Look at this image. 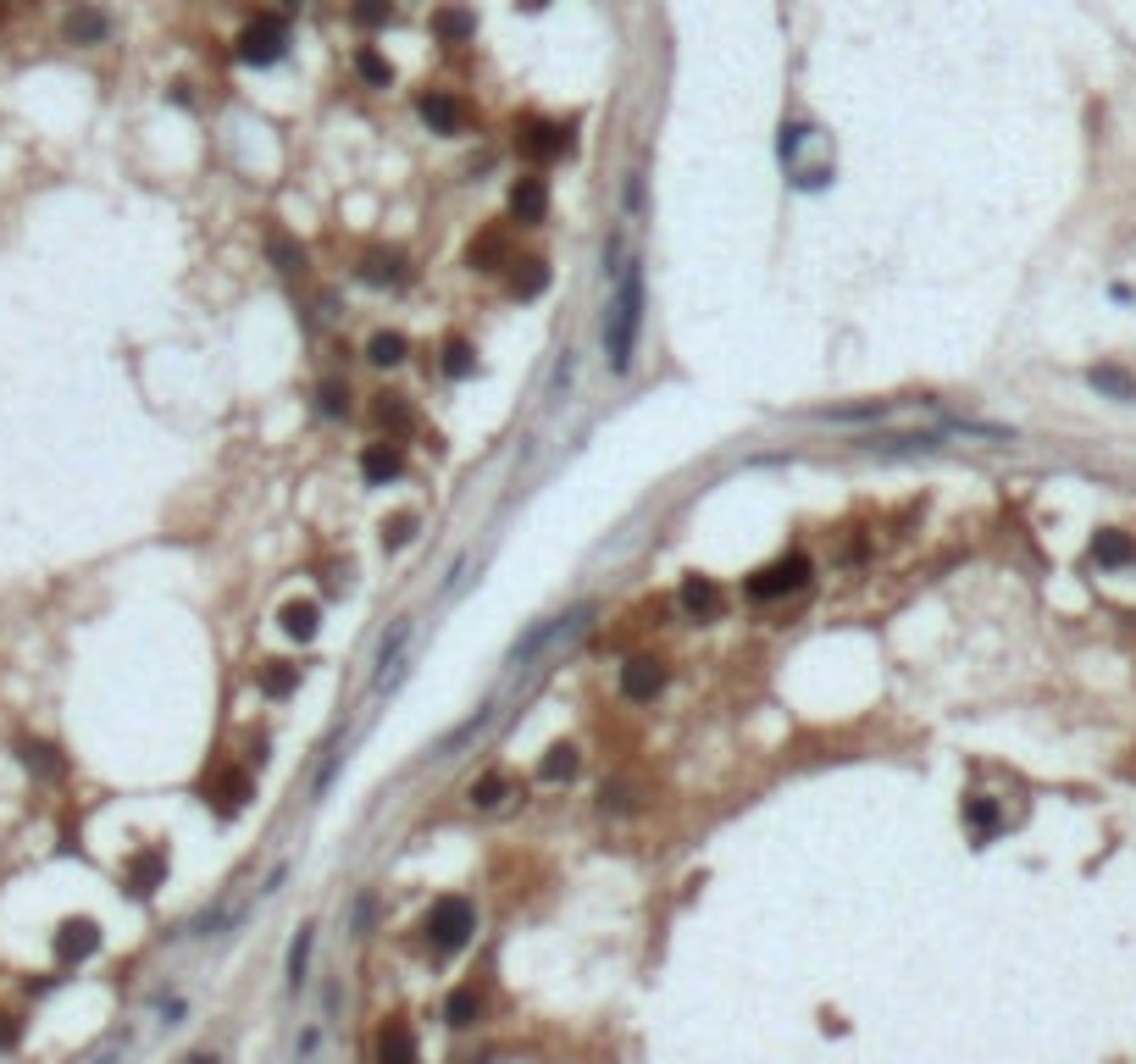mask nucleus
I'll list each match as a JSON object with an SVG mask.
<instances>
[{"instance_id": "f257e3e1", "label": "nucleus", "mask_w": 1136, "mask_h": 1064, "mask_svg": "<svg viewBox=\"0 0 1136 1064\" xmlns=\"http://www.w3.org/2000/svg\"><path fill=\"white\" fill-rule=\"evenodd\" d=\"M638 333H643V261H627L616 272V294H610V316H604V355H610L616 378H627L638 361Z\"/></svg>"}, {"instance_id": "f03ea898", "label": "nucleus", "mask_w": 1136, "mask_h": 1064, "mask_svg": "<svg viewBox=\"0 0 1136 1064\" xmlns=\"http://www.w3.org/2000/svg\"><path fill=\"white\" fill-rule=\"evenodd\" d=\"M472 931H477V909H472V898H461V893L439 898V904L428 909V920H422V937H428L433 954H455V948H466Z\"/></svg>"}, {"instance_id": "7ed1b4c3", "label": "nucleus", "mask_w": 1136, "mask_h": 1064, "mask_svg": "<svg viewBox=\"0 0 1136 1064\" xmlns=\"http://www.w3.org/2000/svg\"><path fill=\"white\" fill-rule=\"evenodd\" d=\"M810 577H816V560L804 555V549H793V555H782V560H771V566H760L748 577V599L754 604H771V599H788V593H804L810 588Z\"/></svg>"}, {"instance_id": "20e7f679", "label": "nucleus", "mask_w": 1136, "mask_h": 1064, "mask_svg": "<svg viewBox=\"0 0 1136 1064\" xmlns=\"http://www.w3.org/2000/svg\"><path fill=\"white\" fill-rule=\"evenodd\" d=\"M283 51H288V23L283 18L261 12L255 23H244V34H239V62L244 67H272V62H283Z\"/></svg>"}, {"instance_id": "39448f33", "label": "nucleus", "mask_w": 1136, "mask_h": 1064, "mask_svg": "<svg viewBox=\"0 0 1136 1064\" xmlns=\"http://www.w3.org/2000/svg\"><path fill=\"white\" fill-rule=\"evenodd\" d=\"M355 277H360V283H371V288H406V283L417 277V266H411V255H406V250L371 244V250L355 261Z\"/></svg>"}, {"instance_id": "423d86ee", "label": "nucleus", "mask_w": 1136, "mask_h": 1064, "mask_svg": "<svg viewBox=\"0 0 1136 1064\" xmlns=\"http://www.w3.org/2000/svg\"><path fill=\"white\" fill-rule=\"evenodd\" d=\"M200 793H206V804L228 821V815H239L250 799H255V782H250V771H239V766H222V771H211L206 782H200Z\"/></svg>"}, {"instance_id": "0eeeda50", "label": "nucleus", "mask_w": 1136, "mask_h": 1064, "mask_svg": "<svg viewBox=\"0 0 1136 1064\" xmlns=\"http://www.w3.org/2000/svg\"><path fill=\"white\" fill-rule=\"evenodd\" d=\"M665 682H671V671L660 654H632L621 665V698H632V704H654L665 693Z\"/></svg>"}, {"instance_id": "6e6552de", "label": "nucleus", "mask_w": 1136, "mask_h": 1064, "mask_svg": "<svg viewBox=\"0 0 1136 1064\" xmlns=\"http://www.w3.org/2000/svg\"><path fill=\"white\" fill-rule=\"evenodd\" d=\"M516 150H522L527 161H555V156H566V150H571V134H566L560 123L522 117V123H516Z\"/></svg>"}, {"instance_id": "1a4fd4ad", "label": "nucleus", "mask_w": 1136, "mask_h": 1064, "mask_svg": "<svg viewBox=\"0 0 1136 1064\" xmlns=\"http://www.w3.org/2000/svg\"><path fill=\"white\" fill-rule=\"evenodd\" d=\"M167 871H172V865H167V849L150 843V849H139V854L123 860V893H128V898H150L156 887H167Z\"/></svg>"}, {"instance_id": "9d476101", "label": "nucleus", "mask_w": 1136, "mask_h": 1064, "mask_svg": "<svg viewBox=\"0 0 1136 1064\" xmlns=\"http://www.w3.org/2000/svg\"><path fill=\"white\" fill-rule=\"evenodd\" d=\"M51 948H56V965H84V959H95V954H101V920H90V915L62 920L56 937H51Z\"/></svg>"}, {"instance_id": "9b49d317", "label": "nucleus", "mask_w": 1136, "mask_h": 1064, "mask_svg": "<svg viewBox=\"0 0 1136 1064\" xmlns=\"http://www.w3.org/2000/svg\"><path fill=\"white\" fill-rule=\"evenodd\" d=\"M400 472H406V450H400V439H377V444L360 450V477H366L371 488H389Z\"/></svg>"}, {"instance_id": "f8f14e48", "label": "nucleus", "mask_w": 1136, "mask_h": 1064, "mask_svg": "<svg viewBox=\"0 0 1136 1064\" xmlns=\"http://www.w3.org/2000/svg\"><path fill=\"white\" fill-rule=\"evenodd\" d=\"M511 217H516L522 228H533V222L549 217V183H544L538 172H522V178L511 183Z\"/></svg>"}, {"instance_id": "ddd939ff", "label": "nucleus", "mask_w": 1136, "mask_h": 1064, "mask_svg": "<svg viewBox=\"0 0 1136 1064\" xmlns=\"http://www.w3.org/2000/svg\"><path fill=\"white\" fill-rule=\"evenodd\" d=\"M516 255H511V233L505 228H483V233H472V244H466V266L472 272H505Z\"/></svg>"}, {"instance_id": "4468645a", "label": "nucleus", "mask_w": 1136, "mask_h": 1064, "mask_svg": "<svg viewBox=\"0 0 1136 1064\" xmlns=\"http://www.w3.org/2000/svg\"><path fill=\"white\" fill-rule=\"evenodd\" d=\"M682 610L693 615V621H720V610H726V593H720V582L715 577H682Z\"/></svg>"}, {"instance_id": "2eb2a0df", "label": "nucleus", "mask_w": 1136, "mask_h": 1064, "mask_svg": "<svg viewBox=\"0 0 1136 1064\" xmlns=\"http://www.w3.org/2000/svg\"><path fill=\"white\" fill-rule=\"evenodd\" d=\"M377 1064H422V1053H417V1031H411L400 1014L377 1025Z\"/></svg>"}, {"instance_id": "dca6fc26", "label": "nucleus", "mask_w": 1136, "mask_h": 1064, "mask_svg": "<svg viewBox=\"0 0 1136 1064\" xmlns=\"http://www.w3.org/2000/svg\"><path fill=\"white\" fill-rule=\"evenodd\" d=\"M417 117L433 128V134H461L466 128V112H461V101L455 95H444V89H433V95H422L417 101Z\"/></svg>"}, {"instance_id": "f3484780", "label": "nucleus", "mask_w": 1136, "mask_h": 1064, "mask_svg": "<svg viewBox=\"0 0 1136 1064\" xmlns=\"http://www.w3.org/2000/svg\"><path fill=\"white\" fill-rule=\"evenodd\" d=\"M371 422L377 428H389V439H400V433H411L417 428V411L406 405V394H371Z\"/></svg>"}, {"instance_id": "a211bd4d", "label": "nucleus", "mask_w": 1136, "mask_h": 1064, "mask_svg": "<svg viewBox=\"0 0 1136 1064\" xmlns=\"http://www.w3.org/2000/svg\"><path fill=\"white\" fill-rule=\"evenodd\" d=\"M505 272H511V299H538V294L549 288V266H544L538 255H522V261H511Z\"/></svg>"}, {"instance_id": "6ab92c4d", "label": "nucleus", "mask_w": 1136, "mask_h": 1064, "mask_svg": "<svg viewBox=\"0 0 1136 1064\" xmlns=\"http://www.w3.org/2000/svg\"><path fill=\"white\" fill-rule=\"evenodd\" d=\"M277 621H283V632H288V638L311 643V638L322 632V604H316V599H288Z\"/></svg>"}, {"instance_id": "aec40b11", "label": "nucleus", "mask_w": 1136, "mask_h": 1064, "mask_svg": "<svg viewBox=\"0 0 1136 1064\" xmlns=\"http://www.w3.org/2000/svg\"><path fill=\"white\" fill-rule=\"evenodd\" d=\"M255 687H261L266 698H288V693H299V665H288V660H261V665H255Z\"/></svg>"}, {"instance_id": "412c9836", "label": "nucleus", "mask_w": 1136, "mask_h": 1064, "mask_svg": "<svg viewBox=\"0 0 1136 1064\" xmlns=\"http://www.w3.org/2000/svg\"><path fill=\"white\" fill-rule=\"evenodd\" d=\"M1092 560H1097V566H1130V560H1136V538L1119 533V527H1103V533L1092 538Z\"/></svg>"}, {"instance_id": "4be33fe9", "label": "nucleus", "mask_w": 1136, "mask_h": 1064, "mask_svg": "<svg viewBox=\"0 0 1136 1064\" xmlns=\"http://www.w3.org/2000/svg\"><path fill=\"white\" fill-rule=\"evenodd\" d=\"M18 755H23V766H29L34 777H45V782H56V777L67 771L62 749H51V744H40V738H18Z\"/></svg>"}, {"instance_id": "5701e85b", "label": "nucleus", "mask_w": 1136, "mask_h": 1064, "mask_svg": "<svg viewBox=\"0 0 1136 1064\" xmlns=\"http://www.w3.org/2000/svg\"><path fill=\"white\" fill-rule=\"evenodd\" d=\"M433 34H439L444 45H461V40L477 34V12H466V7H439V12H433Z\"/></svg>"}, {"instance_id": "b1692460", "label": "nucleus", "mask_w": 1136, "mask_h": 1064, "mask_svg": "<svg viewBox=\"0 0 1136 1064\" xmlns=\"http://www.w3.org/2000/svg\"><path fill=\"white\" fill-rule=\"evenodd\" d=\"M406 355H411V338H406V333H395V327L371 333V344H366V361H371V367H400Z\"/></svg>"}, {"instance_id": "393cba45", "label": "nucleus", "mask_w": 1136, "mask_h": 1064, "mask_svg": "<svg viewBox=\"0 0 1136 1064\" xmlns=\"http://www.w3.org/2000/svg\"><path fill=\"white\" fill-rule=\"evenodd\" d=\"M106 29H112V23H106V12L78 7V12L67 18V29H62V34H67V45H101V40H106Z\"/></svg>"}, {"instance_id": "a878e982", "label": "nucleus", "mask_w": 1136, "mask_h": 1064, "mask_svg": "<svg viewBox=\"0 0 1136 1064\" xmlns=\"http://www.w3.org/2000/svg\"><path fill=\"white\" fill-rule=\"evenodd\" d=\"M1086 383L1097 389V394H1108V400H1136V372H1125V367H1092L1086 372Z\"/></svg>"}, {"instance_id": "bb28decb", "label": "nucleus", "mask_w": 1136, "mask_h": 1064, "mask_svg": "<svg viewBox=\"0 0 1136 1064\" xmlns=\"http://www.w3.org/2000/svg\"><path fill=\"white\" fill-rule=\"evenodd\" d=\"M511 793H516V782H511L505 771H488V777H477V782H472V793H466V799H472V810H499Z\"/></svg>"}, {"instance_id": "cd10ccee", "label": "nucleus", "mask_w": 1136, "mask_h": 1064, "mask_svg": "<svg viewBox=\"0 0 1136 1064\" xmlns=\"http://www.w3.org/2000/svg\"><path fill=\"white\" fill-rule=\"evenodd\" d=\"M965 826L976 832V843H992V837H998V804L981 799V793H970V799H965Z\"/></svg>"}, {"instance_id": "c85d7f7f", "label": "nucleus", "mask_w": 1136, "mask_h": 1064, "mask_svg": "<svg viewBox=\"0 0 1136 1064\" xmlns=\"http://www.w3.org/2000/svg\"><path fill=\"white\" fill-rule=\"evenodd\" d=\"M477 1014H483V992H477L472 981H466V987H455V992H450V1003H444V1020L466 1031V1025H477Z\"/></svg>"}, {"instance_id": "c756f323", "label": "nucleus", "mask_w": 1136, "mask_h": 1064, "mask_svg": "<svg viewBox=\"0 0 1136 1064\" xmlns=\"http://www.w3.org/2000/svg\"><path fill=\"white\" fill-rule=\"evenodd\" d=\"M439 372H444V378H455V383H461V378H472V372H477V349H472L466 338H450V344H444V361H439Z\"/></svg>"}, {"instance_id": "7c9ffc66", "label": "nucleus", "mask_w": 1136, "mask_h": 1064, "mask_svg": "<svg viewBox=\"0 0 1136 1064\" xmlns=\"http://www.w3.org/2000/svg\"><path fill=\"white\" fill-rule=\"evenodd\" d=\"M577 766H582V755H577L571 744H555V749L544 755L538 777H544V782H571V777H577Z\"/></svg>"}, {"instance_id": "2f4dec72", "label": "nucleus", "mask_w": 1136, "mask_h": 1064, "mask_svg": "<svg viewBox=\"0 0 1136 1064\" xmlns=\"http://www.w3.org/2000/svg\"><path fill=\"white\" fill-rule=\"evenodd\" d=\"M395 0H349V23L355 29H389Z\"/></svg>"}, {"instance_id": "473e14b6", "label": "nucleus", "mask_w": 1136, "mask_h": 1064, "mask_svg": "<svg viewBox=\"0 0 1136 1064\" xmlns=\"http://www.w3.org/2000/svg\"><path fill=\"white\" fill-rule=\"evenodd\" d=\"M311 948H316V931L299 926V937L288 942V987H294V992H299V981H305V970H311Z\"/></svg>"}, {"instance_id": "72a5a7b5", "label": "nucleus", "mask_w": 1136, "mask_h": 1064, "mask_svg": "<svg viewBox=\"0 0 1136 1064\" xmlns=\"http://www.w3.org/2000/svg\"><path fill=\"white\" fill-rule=\"evenodd\" d=\"M355 73H360L371 89H389V78H395V67H389L383 56H377L371 45H360V51H355Z\"/></svg>"}, {"instance_id": "f704fd0d", "label": "nucleus", "mask_w": 1136, "mask_h": 1064, "mask_svg": "<svg viewBox=\"0 0 1136 1064\" xmlns=\"http://www.w3.org/2000/svg\"><path fill=\"white\" fill-rule=\"evenodd\" d=\"M316 411H322V417H349V383L327 378V383L316 389Z\"/></svg>"}, {"instance_id": "c9c22d12", "label": "nucleus", "mask_w": 1136, "mask_h": 1064, "mask_svg": "<svg viewBox=\"0 0 1136 1064\" xmlns=\"http://www.w3.org/2000/svg\"><path fill=\"white\" fill-rule=\"evenodd\" d=\"M417 538V516L411 510H395L389 522H383V549H406Z\"/></svg>"}, {"instance_id": "e433bc0d", "label": "nucleus", "mask_w": 1136, "mask_h": 1064, "mask_svg": "<svg viewBox=\"0 0 1136 1064\" xmlns=\"http://www.w3.org/2000/svg\"><path fill=\"white\" fill-rule=\"evenodd\" d=\"M266 250H272V261H277V272H299L305 266V250H294L283 233H266Z\"/></svg>"}, {"instance_id": "4c0bfd02", "label": "nucleus", "mask_w": 1136, "mask_h": 1064, "mask_svg": "<svg viewBox=\"0 0 1136 1064\" xmlns=\"http://www.w3.org/2000/svg\"><path fill=\"white\" fill-rule=\"evenodd\" d=\"M18 1042H23V1020L12 1009H0V1053H12Z\"/></svg>"}, {"instance_id": "58836bf2", "label": "nucleus", "mask_w": 1136, "mask_h": 1064, "mask_svg": "<svg viewBox=\"0 0 1136 1064\" xmlns=\"http://www.w3.org/2000/svg\"><path fill=\"white\" fill-rule=\"evenodd\" d=\"M183 1064H222V1058H217V1053H189Z\"/></svg>"}, {"instance_id": "ea45409f", "label": "nucleus", "mask_w": 1136, "mask_h": 1064, "mask_svg": "<svg viewBox=\"0 0 1136 1064\" xmlns=\"http://www.w3.org/2000/svg\"><path fill=\"white\" fill-rule=\"evenodd\" d=\"M516 7H522V12H544V7H549V0H516Z\"/></svg>"}, {"instance_id": "a19ab883", "label": "nucleus", "mask_w": 1136, "mask_h": 1064, "mask_svg": "<svg viewBox=\"0 0 1136 1064\" xmlns=\"http://www.w3.org/2000/svg\"><path fill=\"white\" fill-rule=\"evenodd\" d=\"M95 1064H112V1058H95Z\"/></svg>"}, {"instance_id": "79ce46f5", "label": "nucleus", "mask_w": 1136, "mask_h": 1064, "mask_svg": "<svg viewBox=\"0 0 1136 1064\" xmlns=\"http://www.w3.org/2000/svg\"><path fill=\"white\" fill-rule=\"evenodd\" d=\"M0 7H7V0H0Z\"/></svg>"}]
</instances>
